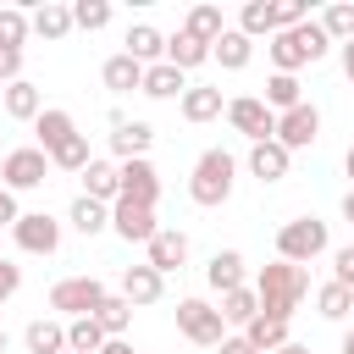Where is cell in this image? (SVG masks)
Wrapping results in <instances>:
<instances>
[{"mask_svg": "<svg viewBox=\"0 0 354 354\" xmlns=\"http://www.w3.org/2000/svg\"><path fill=\"white\" fill-rule=\"evenodd\" d=\"M177 105H183V122H194V127H199V122H216V116L227 111L221 88H183V100H177Z\"/></svg>", "mask_w": 354, "mask_h": 354, "instance_id": "29", "label": "cell"}, {"mask_svg": "<svg viewBox=\"0 0 354 354\" xmlns=\"http://www.w3.org/2000/svg\"><path fill=\"white\" fill-rule=\"evenodd\" d=\"M205 282H210L216 293L243 288V254H238V249H216V254H210V266H205Z\"/></svg>", "mask_w": 354, "mask_h": 354, "instance_id": "25", "label": "cell"}, {"mask_svg": "<svg viewBox=\"0 0 354 354\" xmlns=\"http://www.w3.org/2000/svg\"><path fill=\"white\" fill-rule=\"evenodd\" d=\"M183 28H188L194 39H205V44H216V39L227 33V17H221V6H194V11L183 17Z\"/></svg>", "mask_w": 354, "mask_h": 354, "instance_id": "35", "label": "cell"}, {"mask_svg": "<svg viewBox=\"0 0 354 354\" xmlns=\"http://www.w3.org/2000/svg\"><path fill=\"white\" fill-rule=\"evenodd\" d=\"M72 133H77V122H72V111H61V105H44V111L33 116V138H39L44 155H55Z\"/></svg>", "mask_w": 354, "mask_h": 354, "instance_id": "16", "label": "cell"}, {"mask_svg": "<svg viewBox=\"0 0 354 354\" xmlns=\"http://www.w3.org/2000/svg\"><path fill=\"white\" fill-rule=\"evenodd\" d=\"M348 315H354V304H348Z\"/></svg>", "mask_w": 354, "mask_h": 354, "instance_id": "54", "label": "cell"}, {"mask_svg": "<svg viewBox=\"0 0 354 354\" xmlns=\"http://www.w3.org/2000/svg\"><path fill=\"white\" fill-rule=\"evenodd\" d=\"M315 22H321V33H326L332 44H348V39H354V6H326Z\"/></svg>", "mask_w": 354, "mask_h": 354, "instance_id": "38", "label": "cell"}, {"mask_svg": "<svg viewBox=\"0 0 354 354\" xmlns=\"http://www.w3.org/2000/svg\"><path fill=\"white\" fill-rule=\"evenodd\" d=\"M105 293H111V288H105L100 277H61V282L50 288V310H55V321H77V315H94Z\"/></svg>", "mask_w": 354, "mask_h": 354, "instance_id": "6", "label": "cell"}, {"mask_svg": "<svg viewBox=\"0 0 354 354\" xmlns=\"http://www.w3.org/2000/svg\"><path fill=\"white\" fill-rule=\"evenodd\" d=\"M0 100H6V88H0Z\"/></svg>", "mask_w": 354, "mask_h": 354, "instance_id": "55", "label": "cell"}, {"mask_svg": "<svg viewBox=\"0 0 354 354\" xmlns=\"http://www.w3.org/2000/svg\"><path fill=\"white\" fill-rule=\"evenodd\" d=\"M271 138H277V144H282L288 155H293V149H310V144L321 138V111H315L310 100H304V105H293V111H282V116H277V133H271Z\"/></svg>", "mask_w": 354, "mask_h": 354, "instance_id": "10", "label": "cell"}, {"mask_svg": "<svg viewBox=\"0 0 354 354\" xmlns=\"http://www.w3.org/2000/svg\"><path fill=\"white\" fill-rule=\"evenodd\" d=\"M66 221H72L83 238H94V232H105V227H111V205H100V199H83V194H77V199H72V210H66Z\"/></svg>", "mask_w": 354, "mask_h": 354, "instance_id": "31", "label": "cell"}, {"mask_svg": "<svg viewBox=\"0 0 354 354\" xmlns=\"http://www.w3.org/2000/svg\"><path fill=\"white\" fill-rule=\"evenodd\" d=\"M210 61H221V72H243L254 61V39H243L238 28H227L216 44H210Z\"/></svg>", "mask_w": 354, "mask_h": 354, "instance_id": "24", "label": "cell"}, {"mask_svg": "<svg viewBox=\"0 0 354 354\" xmlns=\"http://www.w3.org/2000/svg\"><path fill=\"white\" fill-rule=\"evenodd\" d=\"M216 354H260V348H254V343H249L243 332H227V337L216 343Z\"/></svg>", "mask_w": 354, "mask_h": 354, "instance_id": "45", "label": "cell"}, {"mask_svg": "<svg viewBox=\"0 0 354 354\" xmlns=\"http://www.w3.org/2000/svg\"><path fill=\"white\" fill-rule=\"evenodd\" d=\"M238 33H243V39H260V33L271 39V33H277V11H271V0H249V6L238 11Z\"/></svg>", "mask_w": 354, "mask_h": 354, "instance_id": "36", "label": "cell"}, {"mask_svg": "<svg viewBox=\"0 0 354 354\" xmlns=\"http://www.w3.org/2000/svg\"><path fill=\"white\" fill-rule=\"evenodd\" d=\"M144 266H155L160 277H166V271H183V266H188V232L160 227V232L144 243Z\"/></svg>", "mask_w": 354, "mask_h": 354, "instance_id": "14", "label": "cell"}, {"mask_svg": "<svg viewBox=\"0 0 354 354\" xmlns=\"http://www.w3.org/2000/svg\"><path fill=\"white\" fill-rule=\"evenodd\" d=\"M116 293L138 310V304H155V299L166 293V277H160L155 266H127V271H122V282H116Z\"/></svg>", "mask_w": 354, "mask_h": 354, "instance_id": "15", "label": "cell"}, {"mask_svg": "<svg viewBox=\"0 0 354 354\" xmlns=\"http://www.w3.org/2000/svg\"><path fill=\"white\" fill-rule=\"evenodd\" d=\"M304 293H310V271H304V266L271 260V266H260V277H254L260 315H271V321H293V310L304 304Z\"/></svg>", "mask_w": 354, "mask_h": 354, "instance_id": "1", "label": "cell"}, {"mask_svg": "<svg viewBox=\"0 0 354 354\" xmlns=\"http://www.w3.org/2000/svg\"><path fill=\"white\" fill-rule=\"evenodd\" d=\"M227 122H232V133H243L249 144H266V138L277 133V116L266 111L260 94H238V100H227Z\"/></svg>", "mask_w": 354, "mask_h": 354, "instance_id": "9", "label": "cell"}, {"mask_svg": "<svg viewBox=\"0 0 354 354\" xmlns=\"http://www.w3.org/2000/svg\"><path fill=\"white\" fill-rule=\"evenodd\" d=\"M17 288H22V266H17V260H6V254H0V304H6V299H11V293H17Z\"/></svg>", "mask_w": 354, "mask_h": 354, "instance_id": "43", "label": "cell"}, {"mask_svg": "<svg viewBox=\"0 0 354 354\" xmlns=\"http://www.w3.org/2000/svg\"><path fill=\"white\" fill-rule=\"evenodd\" d=\"M343 171H348V177H354V144H348V155H343Z\"/></svg>", "mask_w": 354, "mask_h": 354, "instance_id": "52", "label": "cell"}, {"mask_svg": "<svg viewBox=\"0 0 354 354\" xmlns=\"http://www.w3.org/2000/svg\"><path fill=\"white\" fill-rule=\"evenodd\" d=\"M22 44H28V11L0 6V50H22Z\"/></svg>", "mask_w": 354, "mask_h": 354, "instance_id": "39", "label": "cell"}, {"mask_svg": "<svg viewBox=\"0 0 354 354\" xmlns=\"http://www.w3.org/2000/svg\"><path fill=\"white\" fill-rule=\"evenodd\" d=\"M22 348H28V354H66V321H55V315H39V321H28V332H22Z\"/></svg>", "mask_w": 354, "mask_h": 354, "instance_id": "19", "label": "cell"}, {"mask_svg": "<svg viewBox=\"0 0 354 354\" xmlns=\"http://www.w3.org/2000/svg\"><path fill=\"white\" fill-rule=\"evenodd\" d=\"M116 183H122L116 199H133V205H149V210L160 205V171H155V160H122Z\"/></svg>", "mask_w": 354, "mask_h": 354, "instance_id": "11", "label": "cell"}, {"mask_svg": "<svg viewBox=\"0 0 354 354\" xmlns=\"http://www.w3.org/2000/svg\"><path fill=\"white\" fill-rule=\"evenodd\" d=\"M205 61H210V44H205V39H194L188 28H177V33L166 39V66L194 72V66H205Z\"/></svg>", "mask_w": 354, "mask_h": 354, "instance_id": "20", "label": "cell"}, {"mask_svg": "<svg viewBox=\"0 0 354 354\" xmlns=\"http://www.w3.org/2000/svg\"><path fill=\"white\" fill-rule=\"evenodd\" d=\"M100 348H105V332H100L94 315L66 321V354H100Z\"/></svg>", "mask_w": 354, "mask_h": 354, "instance_id": "34", "label": "cell"}, {"mask_svg": "<svg viewBox=\"0 0 354 354\" xmlns=\"http://www.w3.org/2000/svg\"><path fill=\"white\" fill-rule=\"evenodd\" d=\"M100 354H133V343H127V337H105V348H100Z\"/></svg>", "mask_w": 354, "mask_h": 354, "instance_id": "48", "label": "cell"}, {"mask_svg": "<svg viewBox=\"0 0 354 354\" xmlns=\"http://www.w3.org/2000/svg\"><path fill=\"white\" fill-rule=\"evenodd\" d=\"M293 105H304V83H299L293 72H271V77H266V111L282 116V111H293Z\"/></svg>", "mask_w": 354, "mask_h": 354, "instance_id": "27", "label": "cell"}, {"mask_svg": "<svg viewBox=\"0 0 354 354\" xmlns=\"http://www.w3.org/2000/svg\"><path fill=\"white\" fill-rule=\"evenodd\" d=\"M44 183H50V155L39 144H22V149L0 155V188L6 194H28V188H44Z\"/></svg>", "mask_w": 354, "mask_h": 354, "instance_id": "5", "label": "cell"}, {"mask_svg": "<svg viewBox=\"0 0 354 354\" xmlns=\"http://www.w3.org/2000/svg\"><path fill=\"white\" fill-rule=\"evenodd\" d=\"M122 55H133L138 66H155V61H166V33L149 28V22H133L127 39H122Z\"/></svg>", "mask_w": 354, "mask_h": 354, "instance_id": "17", "label": "cell"}, {"mask_svg": "<svg viewBox=\"0 0 354 354\" xmlns=\"http://www.w3.org/2000/svg\"><path fill=\"white\" fill-rule=\"evenodd\" d=\"M243 337H249L260 354H277L282 343H293V337H288V321H271V315H254V321L243 326Z\"/></svg>", "mask_w": 354, "mask_h": 354, "instance_id": "33", "label": "cell"}, {"mask_svg": "<svg viewBox=\"0 0 354 354\" xmlns=\"http://www.w3.org/2000/svg\"><path fill=\"white\" fill-rule=\"evenodd\" d=\"M88 160H94V155H88V138H83V133H72V138L50 155V171H83Z\"/></svg>", "mask_w": 354, "mask_h": 354, "instance_id": "37", "label": "cell"}, {"mask_svg": "<svg viewBox=\"0 0 354 354\" xmlns=\"http://www.w3.org/2000/svg\"><path fill=\"white\" fill-rule=\"evenodd\" d=\"M11 238H17L22 254H55V249H61V221L44 216V210H22V216L11 221Z\"/></svg>", "mask_w": 354, "mask_h": 354, "instance_id": "8", "label": "cell"}, {"mask_svg": "<svg viewBox=\"0 0 354 354\" xmlns=\"http://www.w3.org/2000/svg\"><path fill=\"white\" fill-rule=\"evenodd\" d=\"M337 354H354V326L343 332V343H337Z\"/></svg>", "mask_w": 354, "mask_h": 354, "instance_id": "50", "label": "cell"}, {"mask_svg": "<svg viewBox=\"0 0 354 354\" xmlns=\"http://www.w3.org/2000/svg\"><path fill=\"white\" fill-rule=\"evenodd\" d=\"M326 50H332V39L321 33V22L310 17V22H299V28H282V33H271V44H266V55H271V72H293L299 77V66H315V61H326Z\"/></svg>", "mask_w": 354, "mask_h": 354, "instance_id": "2", "label": "cell"}, {"mask_svg": "<svg viewBox=\"0 0 354 354\" xmlns=\"http://www.w3.org/2000/svg\"><path fill=\"white\" fill-rule=\"evenodd\" d=\"M232 183H238V155L232 149H205L194 160V171H188V199L216 210V205L232 199Z\"/></svg>", "mask_w": 354, "mask_h": 354, "instance_id": "3", "label": "cell"}, {"mask_svg": "<svg viewBox=\"0 0 354 354\" xmlns=\"http://www.w3.org/2000/svg\"><path fill=\"white\" fill-rule=\"evenodd\" d=\"M28 33H39V39H66V33H72V6L44 0L39 11H28Z\"/></svg>", "mask_w": 354, "mask_h": 354, "instance_id": "23", "label": "cell"}, {"mask_svg": "<svg viewBox=\"0 0 354 354\" xmlns=\"http://www.w3.org/2000/svg\"><path fill=\"white\" fill-rule=\"evenodd\" d=\"M17 216H22V210H17V194H6V188H0V227H11Z\"/></svg>", "mask_w": 354, "mask_h": 354, "instance_id": "46", "label": "cell"}, {"mask_svg": "<svg viewBox=\"0 0 354 354\" xmlns=\"http://www.w3.org/2000/svg\"><path fill=\"white\" fill-rule=\"evenodd\" d=\"M343 221H354V188L343 194Z\"/></svg>", "mask_w": 354, "mask_h": 354, "instance_id": "49", "label": "cell"}, {"mask_svg": "<svg viewBox=\"0 0 354 354\" xmlns=\"http://www.w3.org/2000/svg\"><path fill=\"white\" fill-rule=\"evenodd\" d=\"M77 177H83V199L116 205V194H122V183H116V160H88Z\"/></svg>", "mask_w": 354, "mask_h": 354, "instance_id": "22", "label": "cell"}, {"mask_svg": "<svg viewBox=\"0 0 354 354\" xmlns=\"http://www.w3.org/2000/svg\"><path fill=\"white\" fill-rule=\"evenodd\" d=\"M332 282L354 293V243H343V249H332Z\"/></svg>", "mask_w": 354, "mask_h": 354, "instance_id": "42", "label": "cell"}, {"mask_svg": "<svg viewBox=\"0 0 354 354\" xmlns=\"http://www.w3.org/2000/svg\"><path fill=\"white\" fill-rule=\"evenodd\" d=\"M100 77H105V88H111V94H133V88L144 83V66H138L133 55H122V50H116V55L100 66Z\"/></svg>", "mask_w": 354, "mask_h": 354, "instance_id": "30", "label": "cell"}, {"mask_svg": "<svg viewBox=\"0 0 354 354\" xmlns=\"http://www.w3.org/2000/svg\"><path fill=\"white\" fill-rule=\"evenodd\" d=\"M22 77V50H0V88Z\"/></svg>", "mask_w": 354, "mask_h": 354, "instance_id": "44", "label": "cell"}, {"mask_svg": "<svg viewBox=\"0 0 354 354\" xmlns=\"http://www.w3.org/2000/svg\"><path fill=\"white\" fill-rule=\"evenodd\" d=\"M348 304H354V293H348V288H337V282H326V288L315 293V310H321L326 321H343V315H348Z\"/></svg>", "mask_w": 354, "mask_h": 354, "instance_id": "41", "label": "cell"}, {"mask_svg": "<svg viewBox=\"0 0 354 354\" xmlns=\"http://www.w3.org/2000/svg\"><path fill=\"white\" fill-rule=\"evenodd\" d=\"M111 22V0H77L72 6V28H83V33H100Z\"/></svg>", "mask_w": 354, "mask_h": 354, "instance_id": "40", "label": "cell"}, {"mask_svg": "<svg viewBox=\"0 0 354 354\" xmlns=\"http://www.w3.org/2000/svg\"><path fill=\"white\" fill-rule=\"evenodd\" d=\"M277 354H310V348H304V343H282Z\"/></svg>", "mask_w": 354, "mask_h": 354, "instance_id": "51", "label": "cell"}, {"mask_svg": "<svg viewBox=\"0 0 354 354\" xmlns=\"http://www.w3.org/2000/svg\"><path fill=\"white\" fill-rule=\"evenodd\" d=\"M216 315H221V326H249L254 315H260V299H254V288L243 282V288H232V293H221V304H216Z\"/></svg>", "mask_w": 354, "mask_h": 354, "instance_id": "26", "label": "cell"}, {"mask_svg": "<svg viewBox=\"0 0 354 354\" xmlns=\"http://www.w3.org/2000/svg\"><path fill=\"white\" fill-rule=\"evenodd\" d=\"M6 343H11V337H6V326H0V354H6Z\"/></svg>", "mask_w": 354, "mask_h": 354, "instance_id": "53", "label": "cell"}, {"mask_svg": "<svg viewBox=\"0 0 354 354\" xmlns=\"http://www.w3.org/2000/svg\"><path fill=\"white\" fill-rule=\"evenodd\" d=\"M111 232H116V238H127V243H149V238L160 232V221H155V210H149V205L116 199V205H111Z\"/></svg>", "mask_w": 354, "mask_h": 354, "instance_id": "12", "label": "cell"}, {"mask_svg": "<svg viewBox=\"0 0 354 354\" xmlns=\"http://www.w3.org/2000/svg\"><path fill=\"white\" fill-rule=\"evenodd\" d=\"M183 88H188V72H177V66H166V61L144 66L138 94H149V100H183Z\"/></svg>", "mask_w": 354, "mask_h": 354, "instance_id": "21", "label": "cell"}, {"mask_svg": "<svg viewBox=\"0 0 354 354\" xmlns=\"http://www.w3.org/2000/svg\"><path fill=\"white\" fill-rule=\"evenodd\" d=\"M326 249H332V232H326V221H315V216H293V221L277 227V260H288V266H310V260H321Z\"/></svg>", "mask_w": 354, "mask_h": 354, "instance_id": "4", "label": "cell"}, {"mask_svg": "<svg viewBox=\"0 0 354 354\" xmlns=\"http://www.w3.org/2000/svg\"><path fill=\"white\" fill-rule=\"evenodd\" d=\"M149 144H155V127H149V122H122V116H111V155H116V166H122V160H149Z\"/></svg>", "mask_w": 354, "mask_h": 354, "instance_id": "13", "label": "cell"}, {"mask_svg": "<svg viewBox=\"0 0 354 354\" xmlns=\"http://www.w3.org/2000/svg\"><path fill=\"white\" fill-rule=\"evenodd\" d=\"M94 321H100L105 337H127V326H133V304H127L122 293H105L100 310H94Z\"/></svg>", "mask_w": 354, "mask_h": 354, "instance_id": "32", "label": "cell"}, {"mask_svg": "<svg viewBox=\"0 0 354 354\" xmlns=\"http://www.w3.org/2000/svg\"><path fill=\"white\" fill-rule=\"evenodd\" d=\"M177 332H183L188 343H199V348H216V343L227 337L216 304H205V299H177Z\"/></svg>", "mask_w": 354, "mask_h": 354, "instance_id": "7", "label": "cell"}, {"mask_svg": "<svg viewBox=\"0 0 354 354\" xmlns=\"http://www.w3.org/2000/svg\"><path fill=\"white\" fill-rule=\"evenodd\" d=\"M337 61H343V77L354 83V39H348V44H337Z\"/></svg>", "mask_w": 354, "mask_h": 354, "instance_id": "47", "label": "cell"}, {"mask_svg": "<svg viewBox=\"0 0 354 354\" xmlns=\"http://www.w3.org/2000/svg\"><path fill=\"white\" fill-rule=\"evenodd\" d=\"M288 166H293V155H288L277 138H266V144H249V171H254L260 183H282V177H288Z\"/></svg>", "mask_w": 354, "mask_h": 354, "instance_id": "18", "label": "cell"}, {"mask_svg": "<svg viewBox=\"0 0 354 354\" xmlns=\"http://www.w3.org/2000/svg\"><path fill=\"white\" fill-rule=\"evenodd\" d=\"M0 111H6V116H17V122H33V116L44 111V100H39V83H28V77L6 83V100H0Z\"/></svg>", "mask_w": 354, "mask_h": 354, "instance_id": "28", "label": "cell"}]
</instances>
